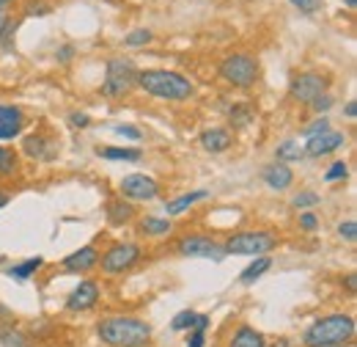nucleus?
<instances>
[{
    "mask_svg": "<svg viewBox=\"0 0 357 347\" xmlns=\"http://www.w3.org/2000/svg\"><path fill=\"white\" fill-rule=\"evenodd\" d=\"M96 337L108 347H146L152 342V326L138 317H108L96 323Z\"/></svg>",
    "mask_w": 357,
    "mask_h": 347,
    "instance_id": "1",
    "label": "nucleus"
},
{
    "mask_svg": "<svg viewBox=\"0 0 357 347\" xmlns=\"http://www.w3.org/2000/svg\"><path fill=\"white\" fill-rule=\"evenodd\" d=\"M355 339V320L349 315H327L305 328V347H344Z\"/></svg>",
    "mask_w": 357,
    "mask_h": 347,
    "instance_id": "2",
    "label": "nucleus"
},
{
    "mask_svg": "<svg viewBox=\"0 0 357 347\" xmlns=\"http://www.w3.org/2000/svg\"><path fill=\"white\" fill-rule=\"evenodd\" d=\"M138 86L157 97V99H171V102H178V99H187L192 97V83L178 75V72H168V69H146V72H138Z\"/></svg>",
    "mask_w": 357,
    "mask_h": 347,
    "instance_id": "3",
    "label": "nucleus"
},
{
    "mask_svg": "<svg viewBox=\"0 0 357 347\" xmlns=\"http://www.w3.org/2000/svg\"><path fill=\"white\" fill-rule=\"evenodd\" d=\"M138 86V69L130 58H110L105 69L102 94L105 97H127Z\"/></svg>",
    "mask_w": 357,
    "mask_h": 347,
    "instance_id": "4",
    "label": "nucleus"
},
{
    "mask_svg": "<svg viewBox=\"0 0 357 347\" xmlns=\"http://www.w3.org/2000/svg\"><path fill=\"white\" fill-rule=\"evenodd\" d=\"M220 77L236 88H247L258 80V63L256 58L245 55V52H236V55H228L223 63H220Z\"/></svg>",
    "mask_w": 357,
    "mask_h": 347,
    "instance_id": "5",
    "label": "nucleus"
},
{
    "mask_svg": "<svg viewBox=\"0 0 357 347\" xmlns=\"http://www.w3.org/2000/svg\"><path fill=\"white\" fill-rule=\"evenodd\" d=\"M275 235L272 232H239V235H234V237H228V243L223 246L225 248V254H258V257H264L267 251H272L275 248Z\"/></svg>",
    "mask_w": 357,
    "mask_h": 347,
    "instance_id": "6",
    "label": "nucleus"
},
{
    "mask_svg": "<svg viewBox=\"0 0 357 347\" xmlns=\"http://www.w3.org/2000/svg\"><path fill=\"white\" fill-rule=\"evenodd\" d=\"M141 262V248L135 243H116L113 248H108L102 257H99V265L108 276H116V273H124L130 268H135Z\"/></svg>",
    "mask_w": 357,
    "mask_h": 347,
    "instance_id": "7",
    "label": "nucleus"
},
{
    "mask_svg": "<svg viewBox=\"0 0 357 347\" xmlns=\"http://www.w3.org/2000/svg\"><path fill=\"white\" fill-rule=\"evenodd\" d=\"M176 251L181 257H201V259H212V262H223L225 259V248L217 246L212 237H201V235L181 237Z\"/></svg>",
    "mask_w": 357,
    "mask_h": 347,
    "instance_id": "8",
    "label": "nucleus"
},
{
    "mask_svg": "<svg viewBox=\"0 0 357 347\" xmlns=\"http://www.w3.org/2000/svg\"><path fill=\"white\" fill-rule=\"evenodd\" d=\"M322 94H327V77L319 72H303L292 80V97L300 102H314Z\"/></svg>",
    "mask_w": 357,
    "mask_h": 347,
    "instance_id": "9",
    "label": "nucleus"
},
{
    "mask_svg": "<svg viewBox=\"0 0 357 347\" xmlns=\"http://www.w3.org/2000/svg\"><path fill=\"white\" fill-rule=\"evenodd\" d=\"M121 193L124 199H132V201H152L157 199L160 185L146 174H130L121 179Z\"/></svg>",
    "mask_w": 357,
    "mask_h": 347,
    "instance_id": "10",
    "label": "nucleus"
},
{
    "mask_svg": "<svg viewBox=\"0 0 357 347\" xmlns=\"http://www.w3.org/2000/svg\"><path fill=\"white\" fill-rule=\"evenodd\" d=\"M99 304V287L96 281H80L77 290L66 298V309L69 312H91Z\"/></svg>",
    "mask_w": 357,
    "mask_h": 347,
    "instance_id": "11",
    "label": "nucleus"
},
{
    "mask_svg": "<svg viewBox=\"0 0 357 347\" xmlns=\"http://www.w3.org/2000/svg\"><path fill=\"white\" fill-rule=\"evenodd\" d=\"M22 149H25V155H28V157L47 160V163L58 157V143H55L50 135H41V132H36V135H28V138L22 141Z\"/></svg>",
    "mask_w": 357,
    "mask_h": 347,
    "instance_id": "12",
    "label": "nucleus"
},
{
    "mask_svg": "<svg viewBox=\"0 0 357 347\" xmlns=\"http://www.w3.org/2000/svg\"><path fill=\"white\" fill-rule=\"evenodd\" d=\"M99 265V251L94 248V246H85V248H80V251H74V254H69L63 262H61V268L66 270V273H88L91 268H96Z\"/></svg>",
    "mask_w": 357,
    "mask_h": 347,
    "instance_id": "13",
    "label": "nucleus"
},
{
    "mask_svg": "<svg viewBox=\"0 0 357 347\" xmlns=\"http://www.w3.org/2000/svg\"><path fill=\"white\" fill-rule=\"evenodd\" d=\"M25 127V113L17 105H0V141L17 138Z\"/></svg>",
    "mask_w": 357,
    "mask_h": 347,
    "instance_id": "14",
    "label": "nucleus"
},
{
    "mask_svg": "<svg viewBox=\"0 0 357 347\" xmlns=\"http://www.w3.org/2000/svg\"><path fill=\"white\" fill-rule=\"evenodd\" d=\"M341 146H344V135L327 130V132H319V135L308 138L305 152H308L311 157H322V155H330V152H336V149H341Z\"/></svg>",
    "mask_w": 357,
    "mask_h": 347,
    "instance_id": "15",
    "label": "nucleus"
},
{
    "mask_svg": "<svg viewBox=\"0 0 357 347\" xmlns=\"http://www.w3.org/2000/svg\"><path fill=\"white\" fill-rule=\"evenodd\" d=\"M264 182L272 188V190H286L292 182H294V171L286 166V163H275V166H267L261 171Z\"/></svg>",
    "mask_w": 357,
    "mask_h": 347,
    "instance_id": "16",
    "label": "nucleus"
},
{
    "mask_svg": "<svg viewBox=\"0 0 357 347\" xmlns=\"http://www.w3.org/2000/svg\"><path fill=\"white\" fill-rule=\"evenodd\" d=\"M201 146L206 152H212V155H220V152H225L231 146V132L228 130H220V127H212V130H206L201 135Z\"/></svg>",
    "mask_w": 357,
    "mask_h": 347,
    "instance_id": "17",
    "label": "nucleus"
},
{
    "mask_svg": "<svg viewBox=\"0 0 357 347\" xmlns=\"http://www.w3.org/2000/svg\"><path fill=\"white\" fill-rule=\"evenodd\" d=\"M228 347H267V339H264L261 331H256L250 326H239L236 334L231 337Z\"/></svg>",
    "mask_w": 357,
    "mask_h": 347,
    "instance_id": "18",
    "label": "nucleus"
},
{
    "mask_svg": "<svg viewBox=\"0 0 357 347\" xmlns=\"http://www.w3.org/2000/svg\"><path fill=\"white\" fill-rule=\"evenodd\" d=\"M132 215H135V207L127 204L124 199H116V201L108 204V218H110V224H116V226L132 221Z\"/></svg>",
    "mask_w": 357,
    "mask_h": 347,
    "instance_id": "19",
    "label": "nucleus"
},
{
    "mask_svg": "<svg viewBox=\"0 0 357 347\" xmlns=\"http://www.w3.org/2000/svg\"><path fill=\"white\" fill-rule=\"evenodd\" d=\"M44 265V257H30V259H25L22 265H14V268H8V276L14 279V281H28L39 268Z\"/></svg>",
    "mask_w": 357,
    "mask_h": 347,
    "instance_id": "20",
    "label": "nucleus"
},
{
    "mask_svg": "<svg viewBox=\"0 0 357 347\" xmlns=\"http://www.w3.org/2000/svg\"><path fill=\"white\" fill-rule=\"evenodd\" d=\"M206 196H209L206 190H192V193H184V196H178V199H174V201H168V204H165V212H168V215H178L181 210L192 207L195 201H203Z\"/></svg>",
    "mask_w": 357,
    "mask_h": 347,
    "instance_id": "21",
    "label": "nucleus"
},
{
    "mask_svg": "<svg viewBox=\"0 0 357 347\" xmlns=\"http://www.w3.org/2000/svg\"><path fill=\"white\" fill-rule=\"evenodd\" d=\"M269 268H272V259H269V257H258L253 265H247V268L242 270L239 281H242V284H253V281H256V279H261Z\"/></svg>",
    "mask_w": 357,
    "mask_h": 347,
    "instance_id": "22",
    "label": "nucleus"
},
{
    "mask_svg": "<svg viewBox=\"0 0 357 347\" xmlns=\"http://www.w3.org/2000/svg\"><path fill=\"white\" fill-rule=\"evenodd\" d=\"M0 345L3 347H30V339L14 328V326H0Z\"/></svg>",
    "mask_w": 357,
    "mask_h": 347,
    "instance_id": "23",
    "label": "nucleus"
},
{
    "mask_svg": "<svg viewBox=\"0 0 357 347\" xmlns=\"http://www.w3.org/2000/svg\"><path fill=\"white\" fill-rule=\"evenodd\" d=\"M99 157H105V160H130V163H135V160H141V149L105 146V149H99Z\"/></svg>",
    "mask_w": 357,
    "mask_h": 347,
    "instance_id": "24",
    "label": "nucleus"
},
{
    "mask_svg": "<svg viewBox=\"0 0 357 347\" xmlns=\"http://www.w3.org/2000/svg\"><path fill=\"white\" fill-rule=\"evenodd\" d=\"M141 229L149 235V237H157V235H168L171 232V221H165V218H154V215H149V218H143V224H141Z\"/></svg>",
    "mask_w": 357,
    "mask_h": 347,
    "instance_id": "25",
    "label": "nucleus"
},
{
    "mask_svg": "<svg viewBox=\"0 0 357 347\" xmlns=\"http://www.w3.org/2000/svg\"><path fill=\"white\" fill-rule=\"evenodd\" d=\"M17 168H19V160H17L14 149L0 146V177H14Z\"/></svg>",
    "mask_w": 357,
    "mask_h": 347,
    "instance_id": "26",
    "label": "nucleus"
},
{
    "mask_svg": "<svg viewBox=\"0 0 357 347\" xmlns=\"http://www.w3.org/2000/svg\"><path fill=\"white\" fill-rule=\"evenodd\" d=\"M250 119H253V110H250L247 102H242V105H236V108L231 110V124H234V127H247Z\"/></svg>",
    "mask_w": 357,
    "mask_h": 347,
    "instance_id": "27",
    "label": "nucleus"
},
{
    "mask_svg": "<svg viewBox=\"0 0 357 347\" xmlns=\"http://www.w3.org/2000/svg\"><path fill=\"white\" fill-rule=\"evenodd\" d=\"M192 323H195V312L192 309H184V312H178L176 317L171 320V328L174 331H190Z\"/></svg>",
    "mask_w": 357,
    "mask_h": 347,
    "instance_id": "28",
    "label": "nucleus"
},
{
    "mask_svg": "<svg viewBox=\"0 0 357 347\" xmlns=\"http://www.w3.org/2000/svg\"><path fill=\"white\" fill-rule=\"evenodd\" d=\"M149 41H152V30H146V28H138V30L127 33V39H124L127 47H143V44H149Z\"/></svg>",
    "mask_w": 357,
    "mask_h": 347,
    "instance_id": "29",
    "label": "nucleus"
},
{
    "mask_svg": "<svg viewBox=\"0 0 357 347\" xmlns=\"http://www.w3.org/2000/svg\"><path fill=\"white\" fill-rule=\"evenodd\" d=\"M347 174H349V166H347L344 160H338V163H333V166H330V171L325 174V179H327V182H336V179H347Z\"/></svg>",
    "mask_w": 357,
    "mask_h": 347,
    "instance_id": "30",
    "label": "nucleus"
},
{
    "mask_svg": "<svg viewBox=\"0 0 357 347\" xmlns=\"http://www.w3.org/2000/svg\"><path fill=\"white\" fill-rule=\"evenodd\" d=\"M303 157V149H297V143H283L280 149H278V160H300Z\"/></svg>",
    "mask_w": 357,
    "mask_h": 347,
    "instance_id": "31",
    "label": "nucleus"
},
{
    "mask_svg": "<svg viewBox=\"0 0 357 347\" xmlns=\"http://www.w3.org/2000/svg\"><path fill=\"white\" fill-rule=\"evenodd\" d=\"M327 130H330V121H327V119H316L314 124H308V127H305V138H314V135L327 132Z\"/></svg>",
    "mask_w": 357,
    "mask_h": 347,
    "instance_id": "32",
    "label": "nucleus"
},
{
    "mask_svg": "<svg viewBox=\"0 0 357 347\" xmlns=\"http://www.w3.org/2000/svg\"><path fill=\"white\" fill-rule=\"evenodd\" d=\"M338 235H341L344 240L355 243V240H357V224H355V221H344V224L338 226Z\"/></svg>",
    "mask_w": 357,
    "mask_h": 347,
    "instance_id": "33",
    "label": "nucleus"
},
{
    "mask_svg": "<svg viewBox=\"0 0 357 347\" xmlns=\"http://www.w3.org/2000/svg\"><path fill=\"white\" fill-rule=\"evenodd\" d=\"M314 204H319V196L311 193V190H305V193H300V196L294 199V207H314Z\"/></svg>",
    "mask_w": 357,
    "mask_h": 347,
    "instance_id": "34",
    "label": "nucleus"
},
{
    "mask_svg": "<svg viewBox=\"0 0 357 347\" xmlns=\"http://www.w3.org/2000/svg\"><path fill=\"white\" fill-rule=\"evenodd\" d=\"M289 3H294L300 11H305V14H314V11H319L322 8V0H289Z\"/></svg>",
    "mask_w": 357,
    "mask_h": 347,
    "instance_id": "35",
    "label": "nucleus"
},
{
    "mask_svg": "<svg viewBox=\"0 0 357 347\" xmlns=\"http://www.w3.org/2000/svg\"><path fill=\"white\" fill-rule=\"evenodd\" d=\"M311 108H314L316 113H325V110H330V108H333V99H330V94H322V97H316V99L311 102Z\"/></svg>",
    "mask_w": 357,
    "mask_h": 347,
    "instance_id": "36",
    "label": "nucleus"
},
{
    "mask_svg": "<svg viewBox=\"0 0 357 347\" xmlns=\"http://www.w3.org/2000/svg\"><path fill=\"white\" fill-rule=\"evenodd\" d=\"M300 226H303L305 232H314V229L319 226V218H316L314 212H303V215H300Z\"/></svg>",
    "mask_w": 357,
    "mask_h": 347,
    "instance_id": "37",
    "label": "nucleus"
},
{
    "mask_svg": "<svg viewBox=\"0 0 357 347\" xmlns=\"http://www.w3.org/2000/svg\"><path fill=\"white\" fill-rule=\"evenodd\" d=\"M116 132H119V135H124V138H132V141H141V130H135L132 124H121V127H116Z\"/></svg>",
    "mask_w": 357,
    "mask_h": 347,
    "instance_id": "38",
    "label": "nucleus"
},
{
    "mask_svg": "<svg viewBox=\"0 0 357 347\" xmlns=\"http://www.w3.org/2000/svg\"><path fill=\"white\" fill-rule=\"evenodd\" d=\"M203 345H206L203 331H190V334H187V347H203Z\"/></svg>",
    "mask_w": 357,
    "mask_h": 347,
    "instance_id": "39",
    "label": "nucleus"
},
{
    "mask_svg": "<svg viewBox=\"0 0 357 347\" xmlns=\"http://www.w3.org/2000/svg\"><path fill=\"white\" fill-rule=\"evenodd\" d=\"M69 124H72V127H77V130H83V127H88V124H91V119H88L85 113H72V116H69Z\"/></svg>",
    "mask_w": 357,
    "mask_h": 347,
    "instance_id": "40",
    "label": "nucleus"
},
{
    "mask_svg": "<svg viewBox=\"0 0 357 347\" xmlns=\"http://www.w3.org/2000/svg\"><path fill=\"white\" fill-rule=\"evenodd\" d=\"M206 328H209V317L206 315H195V323H192L190 331H203L206 334Z\"/></svg>",
    "mask_w": 357,
    "mask_h": 347,
    "instance_id": "41",
    "label": "nucleus"
},
{
    "mask_svg": "<svg viewBox=\"0 0 357 347\" xmlns=\"http://www.w3.org/2000/svg\"><path fill=\"white\" fill-rule=\"evenodd\" d=\"M55 55H58V61H63V63H66V61H69V58L74 55V47H69V44H66V47H61V50H58Z\"/></svg>",
    "mask_w": 357,
    "mask_h": 347,
    "instance_id": "42",
    "label": "nucleus"
},
{
    "mask_svg": "<svg viewBox=\"0 0 357 347\" xmlns=\"http://www.w3.org/2000/svg\"><path fill=\"white\" fill-rule=\"evenodd\" d=\"M6 25H8V14H6V11H0V36H3Z\"/></svg>",
    "mask_w": 357,
    "mask_h": 347,
    "instance_id": "43",
    "label": "nucleus"
},
{
    "mask_svg": "<svg viewBox=\"0 0 357 347\" xmlns=\"http://www.w3.org/2000/svg\"><path fill=\"white\" fill-rule=\"evenodd\" d=\"M347 116H349V119H355L357 116V102H349V105H347Z\"/></svg>",
    "mask_w": 357,
    "mask_h": 347,
    "instance_id": "44",
    "label": "nucleus"
},
{
    "mask_svg": "<svg viewBox=\"0 0 357 347\" xmlns=\"http://www.w3.org/2000/svg\"><path fill=\"white\" fill-rule=\"evenodd\" d=\"M355 281H357L355 273H349V276H347V287H349V293H355V287H357Z\"/></svg>",
    "mask_w": 357,
    "mask_h": 347,
    "instance_id": "45",
    "label": "nucleus"
},
{
    "mask_svg": "<svg viewBox=\"0 0 357 347\" xmlns=\"http://www.w3.org/2000/svg\"><path fill=\"white\" fill-rule=\"evenodd\" d=\"M267 347H292V342H289V339H278V342H272V345H267Z\"/></svg>",
    "mask_w": 357,
    "mask_h": 347,
    "instance_id": "46",
    "label": "nucleus"
},
{
    "mask_svg": "<svg viewBox=\"0 0 357 347\" xmlns=\"http://www.w3.org/2000/svg\"><path fill=\"white\" fill-rule=\"evenodd\" d=\"M6 204H8V193H6V190H0V210H3Z\"/></svg>",
    "mask_w": 357,
    "mask_h": 347,
    "instance_id": "47",
    "label": "nucleus"
},
{
    "mask_svg": "<svg viewBox=\"0 0 357 347\" xmlns=\"http://www.w3.org/2000/svg\"><path fill=\"white\" fill-rule=\"evenodd\" d=\"M347 6H349V8H355V6H357V0H347Z\"/></svg>",
    "mask_w": 357,
    "mask_h": 347,
    "instance_id": "48",
    "label": "nucleus"
},
{
    "mask_svg": "<svg viewBox=\"0 0 357 347\" xmlns=\"http://www.w3.org/2000/svg\"><path fill=\"white\" fill-rule=\"evenodd\" d=\"M8 3H11V0H0V8H3V6H8Z\"/></svg>",
    "mask_w": 357,
    "mask_h": 347,
    "instance_id": "49",
    "label": "nucleus"
}]
</instances>
